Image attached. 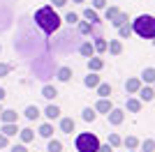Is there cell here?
Returning a JSON list of instances; mask_svg holds the SVG:
<instances>
[{
    "label": "cell",
    "instance_id": "39",
    "mask_svg": "<svg viewBox=\"0 0 155 152\" xmlns=\"http://www.w3.org/2000/svg\"><path fill=\"white\" fill-rule=\"evenodd\" d=\"M9 152H28V150H26V145H14Z\"/></svg>",
    "mask_w": 155,
    "mask_h": 152
},
{
    "label": "cell",
    "instance_id": "37",
    "mask_svg": "<svg viewBox=\"0 0 155 152\" xmlns=\"http://www.w3.org/2000/svg\"><path fill=\"white\" fill-rule=\"evenodd\" d=\"M93 7H95V9H104V7H107V0H93Z\"/></svg>",
    "mask_w": 155,
    "mask_h": 152
},
{
    "label": "cell",
    "instance_id": "2",
    "mask_svg": "<svg viewBox=\"0 0 155 152\" xmlns=\"http://www.w3.org/2000/svg\"><path fill=\"white\" fill-rule=\"evenodd\" d=\"M132 32H137V35L143 37V39H153L155 37V19L150 14H141V16L134 21V25H132Z\"/></svg>",
    "mask_w": 155,
    "mask_h": 152
},
{
    "label": "cell",
    "instance_id": "40",
    "mask_svg": "<svg viewBox=\"0 0 155 152\" xmlns=\"http://www.w3.org/2000/svg\"><path fill=\"white\" fill-rule=\"evenodd\" d=\"M51 2H53V7H65L67 5V0H51Z\"/></svg>",
    "mask_w": 155,
    "mask_h": 152
},
{
    "label": "cell",
    "instance_id": "19",
    "mask_svg": "<svg viewBox=\"0 0 155 152\" xmlns=\"http://www.w3.org/2000/svg\"><path fill=\"white\" fill-rule=\"evenodd\" d=\"M39 136H42V138H51L53 136V127L49 125V122H44V125L39 127Z\"/></svg>",
    "mask_w": 155,
    "mask_h": 152
},
{
    "label": "cell",
    "instance_id": "6",
    "mask_svg": "<svg viewBox=\"0 0 155 152\" xmlns=\"http://www.w3.org/2000/svg\"><path fill=\"white\" fill-rule=\"evenodd\" d=\"M111 108H114L111 99H100V101H97V106H95V111H97V113H109Z\"/></svg>",
    "mask_w": 155,
    "mask_h": 152
},
{
    "label": "cell",
    "instance_id": "21",
    "mask_svg": "<svg viewBox=\"0 0 155 152\" xmlns=\"http://www.w3.org/2000/svg\"><path fill=\"white\" fill-rule=\"evenodd\" d=\"M70 78H72V69H70V67H60V69H58V81H70Z\"/></svg>",
    "mask_w": 155,
    "mask_h": 152
},
{
    "label": "cell",
    "instance_id": "18",
    "mask_svg": "<svg viewBox=\"0 0 155 152\" xmlns=\"http://www.w3.org/2000/svg\"><path fill=\"white\" fill-rule=\"evenodd\" d=\"M111 23L116 25V28H120V25H125V23H127V14H125V12H118L116 16L111 19Z\"/></svg>",
    "mask_w": 155,
    "mask_h": 152
},
{
    "label": "cell",
    "instance_id": "9",
    "mask_svg": "<svg viewBox=\"0 0 155 152\" xmlns=\"http://www.w3.org/2000/svg\"><path fill=\"white\" fill-rule=\"evenodd\" d=\"M107 49L111 51V55H120V53H123V44H120L118 39H111L109 44H107Z\"/></svg>",
    "mask_w": 155,
    "mask_h": 152
},
{
    "label": "cell",
    "instance_id": "44",
    "mask_svg": "<svg viewBox=\"0 0 155 152\" xmlns=\"http://www.w3.org/2000/svg\"><path fill=\"white\" fill-rule=\"evenodd\" d=\"M130 152H137V150H130Z\"/></svg>",
    "mask_w": 155,
    "mask_h": 152
},
{
    "label": "cell",
    "instance_id": "4",
    "mask_svg": "<svg viewBox=\"0 0 155 152\" xmlns=\"http://www.w3.org/2000/svg\"><path fill=\"white\" fill-rule=\"evenodd\" d=\"M107 115H109V122H111V125H120V122L125 120V113L120 111V108H111Z\"/></svg>",
    "mask_w": 155,
    "mask_h": 152
},
{
    "label": "cell",
    "instance_id": "24",
    "mask_svg": "<svg viewBox=\"0 0 155 152\" xmlns=\"http://www.w3.org/2000/svg\"><path fill=\"white\" fill-rule=\"evenodd\" d=\"M141 78H143V81H146V83H148V85H150V83L155 81V69H153V67H148V69H143Z\"/></svg>",
    "mask_w": 155,
    "mask_h": 152
},
{
    "label": "cell",
    "instance_id": "23",
    "mask_svg": "<svg viewBox=\"0 0 155 152\" xmlns=\"http://www.w3.org/2000/svg\"><path fill=\"white\" fill-rule=\"evenodd\" d=\"M46 150H49V152H63V143H60V141L49 138V145H46Z\"/></svg>",
    "mask_w": 155,
    "mask_h": 152
},
{
    "label": "cell",
    "instance_id": "41",
    "mask_svg": "<svg viewBox=\"0 0 155 152\" xmlns=\"http://www.w3.org/2000/svg\"><path fill=\"white\" fill-rule=\"evenodd\" d=\"M7 143H9V141H7V136H2V134H0V147H7Z\"/></svg>",
    "mask_w": 155,
    "mask_h": 152
},
{
    "label": "cell",
    "instance_id": "27",
    "mask_svg": "<svg viewBox=\"0 0 155 152\" xmlns=\"http://www.w3.org/2000/svg\"><path fill=\"white\" fill-rule=\"evenodd\" d=\"M93 49H95L97 53H104V51H107V39L97 37V39H95V44H93Z\"/></svg>",
    "mask_w": 155,
    "mask_h": 152
},
{
    "label": "cell",
    "instance_id": "1",
    "mask_svg": "<svg viewBox=\"0 0 155 152\" xmlns=\"http://www.w3.org/2000/svg\"><path fill=\"white\" fill-rule=\"evenodd\" d=\"M35 23L42 28V30L46 32V35H53V32L60 28V16L56 12H53V7H42V9H37L35 12Z\"/></svg>",
    "mask_w": 155,
    "mask_h": 152
},
{
    "label": "cell",
    "instance_id": "31",
    "mask_svg": "<svg viewBox=\"0 0 155 152\" xmlns=\"http://www.w3.org/2000/svg\"><path fill=\"white\" fill-rule=\"evenodd\" d=\"M123 145H125V147H127V150H134V147H137V145H139V141H137V138H134V136H127V138H125V141H123Z\"/></svg>",
    "mask_w": 155,
    "mask_h": 152
},
{
    "label": "cell",
    "instance_id": "11",
    "mask_svg": "<svg viewBox=\"0 0 155 152\" xmlns=\"http://www.w3.org/2000/svg\"><path fill=\"white\" fill-rule=\"evenodd\" d=\"M84 19L88 21V23H93V25L100 23V16H97V12H95V9H91V7H88V9L84 12Z\"/></svg>",
    "mask_w": 155,
    "mask_h": 152
},
{
    "label": "cell",
    "instance_id": "38",
    "mask_svg": "<svg viewBox=\"0 0 155 152\" xmlns=\"http://www.w3.org/2000/svg\"><path fill=\"white\" fill-rule=\"evenodd\" d=\"M97 152H114V147H111L109 143H104V145H100V147H97Z\"/></svg>",
    "mask_w": 155,
    "mask_h": 152
},
{
    "label": "cell",
    "instance_id": "17",
    "mask_svg": "<svg viewBox=\"0 0 155 152\" xmlns=\"http://www.w3.org/2000/svg\"><path fill=\"white\" fill-rule=\"evenodd\" d=\"M153 95H155V92H153L150 85H148V88H139V97H141V101H153Z\"/></svg>",
    "mask_w": 155,
    "mask_h": 152
},
{
    "label": "cell",
    "instance_id": "14",
    "mask_svg": "<svg viewBox=\"0 0 155 152\" xmlns=\"http://www.w3.org/2000/svg\"><path fill=\"white\" fill-rule=\"evenodd\" d=\"M139 88H141V81H139V78H130V81L125 83V90H127V92H132V95H134V92H139Z\"/></svg>",
    "mask_w": 155,
    "mask_h": 152
},
{
    "label": "cell",
    "instance_id": "5",
    "mask_svg": "<svg viewBox=\"0 0 155 152\" xmlns=\"http://www.w3.org/2000/svg\"><path fill=\"white\" fill-rule=\"evenodd\" d=\"M0 134H2V136H7V138H9V136H16V134H19V127H16V122H5Z\"/></svg>",
    "mask_w": 155,
    "mask_h": 152
},
{
    "label": "cell",
    "instance_id": "13",
    "mask_svg": "<svg viewBox=\"0 0 155 152\" xmlns=\"http://www.w3.org/2000/svg\"><path fill=\"white\" fill-rule=\"evenodd\" d=\"M97 95H100V99H109L111 85H109V83H100V85H97Z\"/></svg>",
    "mask_w": 155,
    "mask_h": 152
},
{
    "label": "cell",
    "instance_id": "26",
    "mask_svg": "<svg viewBox=\"0 0 155 152\" xmlns=\"http://www.w3.org/2000/svg\"><path fill=\"white\" fill-rule=\"evenodd\" d=\"M81 118H84L86 122H93L97 118V113H95V108H84V113H81Z\"/></svg>",
    "mask_w": 155,
    "mask_h": 152
},
{
    "label": "cell",
    "instance_id": "29",
    "mask_svg": "<svg viewBox=\"0 0 155 152\" xmlns=\"http://www.w3.org/2000/svg\"><path fill=\"white\" fill-rule=\"evenodd\" d=\"M111 147H118V145H123V138L118 136V134H109V141H107Z\"/></svg>",
    "mask_w": 155,
    "mask_h": 152
},
{
    "label": "cell",
    "instance_id": "34",
    "mask_svg": "<svg viewBox=\"0 0 155 152\" xmlns=\"http://www.w3.org/2000/svg\"><path fill=\"white\" fill-rule=\"evenodd\" d=\"M118 30H120V37H123V39H127L130 35H132V28H130L127 23H125V25H120V28H118Z\"/></svg>",
    "mask_w": 155,
    "mask_h": 152
},
{
    "label": "cell",
    "instance_id": "8",
    "mask_svg": "<svg viewBox=\"0 0 155 152\" xmlns=\"http://www.w3.org/2000/svg\"><path fill=\"white\" fill-rule=\"evenodd\" d=\"M60 131L63 134H72L74 131V120H72V118H63V120H60Z\"/></svg>",
    "mask_w": 155,
    "mask_h": 152
},
{
    "label": "cell",
    "instance_id": "7",
    "mask_svg": "<svg viewBox=\"0 0 155 152\" xmlns=\"http://www.w3.org/2000/svg\"><path fill=\"white\" fill-rule=\"evenodd\" d=\"M102 67H104V60H102V58H95V55L88 58V69H91V71H100Z\"/></svg>",
    "mask_w": 155,
    "mask_h": 152
},
{
    "label": "cell",
    "instance_id": "42",
    "mask_svg": "<svg viewBox=\"0 0 155 152\" xmlns=\"http://www.w3.org/2000/svg\"><path fill=\"white\" fill-rule=\"evenodd\" d=\"M2 99H5V90L0 88V101H2Z\"/></svg>",
    "mask_w": 155,
    "mask_h": 152
},
{
    "label": "cell",
    "instance_id": "20",
    "mask_svg": "<svg viewBox=\"0 0 155 152\" xmlns=\"http://www.w3.org/2000/svg\"><path fill=\"white\" fill-rule=\"evenodd\" d=\"M0 118H2V122H16V111H0Z\"/></svg>",
    "mask_w": 155,
    "mask_h": 152
},
{
    "label": "cell",
    "instance_id": "32",
    "mask_svg": "<svg viewBox=\"0 0 155 152\" xmlns=\"http://www.w3.org/2000/svg\"><path fill=\"white\" fill-rule=\"evenodd\" d=\"M153 150H155V141L153 138H148V141L141 143V152H153Z\"/></svg>",
    "mask_w": 155,
    "mask_h": 152
},
{
    "label": "cell",
    "instance_id": "43",
    "mask_svg": "<svg viewBox=\"0 0 155 152\" xmlns=\"http://www.w3.org/2000/svg\"><path fill=\"white\" fill-rule=\"evenodd\" d=\"M74 2H84V0H74Z\"/></svg>",
    "mask_w": 155,
    "mask_h": 152
},
{
    "label": "cell",
    "instance_id": "16",
    "mask_svg": "<svg viewBox=\"0 0 155 152\" xmlns=\"http://www.w3.org/2000/svg\"><path fill=\"white\" fill-rule=\"evenodd\" d=\"M84 85H86V88H97V85H100V76H97V74H88L84 78Z\"/></svg>",
    "mask_w": 155,
    "mask_h": 152
},
{
    "label": "cell",
    "instance_id": "3",
    "mask_svg": "<svg viewBox=\"0 0 155 152\" xmlns=\"http://www.w3.org/2000/svg\"><path fill=\"white\" fill-rule=\"evenodd\" d=\"M74 145H77L79 152H97V147H100V141H97L95 134H79Z\"/></svg>",
    "mask_w": 155,
    "mask_h": 152
},
{
    "label": "cell",
    "instance_id": "25",
    "mask_svg": "<svg viewBox=\"0 0 155 152\" xmlns=\"http://www.w3.org/2000/svg\"><path fill=\"white\" fill-rule=\"evenodd\" d=\"M127 111L139 113V111H141V101H139V99H127Z\"/></svg>",
    "mask_w": 155,
    "mask_h": 152
},
{
    "label": "cell",
    "instance_id": "28",
    "mask_svg": "<svg viewBox=\"0 0 155 152\" xmlns=\"http://www.w3.org/2000/svg\"><path fill=\"white\" fill-rule=\"evenodd\" d=\"M26 118H28V120H37V118H39V108L37 106H28L26 108Z\"/></svg>",
    "mask_w": 155,
    "mask_h": 152
},
{
    "label": "cell",
    "instance_id": "35",
    "mask_svg": "<svg viewBox=\"0 0 155 152\" xmlns=\"http://www.w3.org/2000/svg\"><path fill=\"white\" fill-rule=\"evenodd\" d=\"M65 21H67V23H79V16L74 12H67L65 14Z\"/></svg>",
    "mask_w": 155,
    "mask_h": 152
},
{
    "label": "cell",
    "instance_id": "10",
    "mask_svg": "<svg viewBox=\"0 0 155 152\" xmlns=\"http://www.w3.org/2000/svg\"><path fill=\"white\" fill-rule=\"evenodd\" d=\"M44 115L49 118V120H56V118H60V108L56 106V104H49L46 111H44Z\"/></svg>",
    "mask_w": 155,
    "mask_h": 152
},
{
    "label": "cell",
    "instance_id": "30",
    "mask_svg": "<svg viewBox=\"0 0 155 152\" xmlns=\"http://www.w3.org/2000/svg\"><path fill=\"white\" fill-rule=\"evenodd\" d=\"M91 30H93V23H88V21H79V32H81V35H88Z\"/></svg>",
    "mask_w": 155,
    "mask_h": 152
},
{
    "label": "cell",
    "instance_id": "33",
    "mask_svg": "<svg viewBox=\"0 0 155 152\" xmlns=\"http://www.w3.org/2000/svg\"><path fill=\"white\" fill-rule=\"evenodd\" d=\"M118 12H120L118 7H107V12H104V16H107V21H111V19H114V16H116Z\"/></svg>",
    "mask_w": 155,
    "mask_h": 152
},
{
    "label": "cell",
    "instance_id": "12",
    "mask_svg": "<svg viewBox=\"0 0 155 152\" xmlns=\"http://www.w3.org/2000/svg\"><path fill=\"white\" fill-rule=\"evenodd\" d=\"M79 53L84 58H93V53H95V49H93V44L91 42H84V44L79 46Z\"/></svg>",
    "mask_w": 155,
    "mask_h": 152
},
{
    "label": "cell",
    "instance_id": "45",
    "mask_svg": "<svg viewBox=\"0 0 155 152\" xmlns=\"http://www.w3.org/2000/svg\"><path fill=\"white\" fill-rule=\"evenodd\" d=\"M0 51H2V46H0Z\"/></svg>",
    "mask_w": 155,
    "mask_h": 152
},
{
    "label": "cell",
    "instance_id": "36",
    "mask_svg": "<svg viewBox=\"0 0 155 152\" xmlns=\"http://www.w3.org/2000/svg\"><path fill=\"white\" fill-rule=\"evenodd\" d=\"M12 71V65H5V62H0V76H7Z\"/></svg>",
    "mask_w": 155,
    "mask_h": 152
},
{
    "label": "cell",
    "instance_id": "46",
    "mask_svg": "<svg viewBox=\"0 0 155 152\" xmlns=\"http://www.w3.org/2000/svg\"><path fill=\"white\" fill-rule=\"evenodd\" d=\"M0 111H2V106H0Z\"/></svg>",
    "mask_w": 155,
    "mask_h": 152
},
{
    "label": "cell",
    "instance_id": "22",
    "mask_svg": "<svg viewBox=\"0 0 155 152\" xmlns=\"http://www.w3.org/2000/svg\"><path fill=\"white\" fill-rule=\"evenodd\" d=\"M19 136L23 143H30L32 138H35V134H32V129H19Z\"/></svg>",
    "mask_w": 155,
    "mask_h": 152
},
{
    "label": "cell",
    "instance_id": "15",
    "mask_svg": "<svg viewBox=\"0 0 155 152\" xmlns=\"http://www.w3.org/2000/svg\"><path fill=\"white\" fill-rule=\"evenodd\" d=\"M42 97H44V99H56V97H58V90L53 88V85H44V88H42Z\"/></svg>",
    "mask_w": 155,
    "mask_h": 152
}]
</instances>
